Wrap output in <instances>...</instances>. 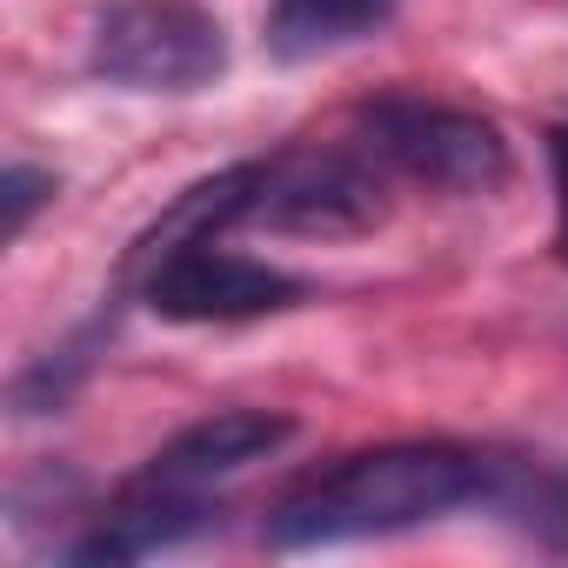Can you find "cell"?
Listing matches in <instances>:
<instances>
[{
	"instance_id": "cell-4",
	"label": "cell",
	"mask_w": 568,
	"mask_h": 568,
	"mask_svg": "<svg viewBox=\"0 0 568 568\" xmlns=\"http://www.w3.org/2000/svg\"><path fill=\"white\" fill-rule=\"evenodd\" d=\"M382 214H388V181L368 148L362 154L308 148L288 161H267L261 194L247 207V221H261L274 234H322V241L368 234V227H382Z\"/></svg>"
},
{
	"instance_id": "cell-9",
	"label": "cell",
	"mask_w": 568,
	"mask_h": 568,
	"mask_svg": "<svg viewBox=\"0 0 568 568\" xmlns=\"http://www.w3.org/2000/svg\"><path fill=\"white\" fill-rule=\"evenodd\" d=\"M388 14H395V0H274L267 48L281 61H322V54L368 41L375 28H388Z\"/></svg>"
},
{
	"instance_id": "cell-1",
	"label": "cell",
	"mask_w": 568,
	"mask_h": 568,
	"mask_svg": "<svg viewBox=\"0 0 568 568\" xmlns=\"http://www.w3.org/2000/svg\"><path fill=\"white\" fill-rule=\"evenodd\" d=\"M488 455L455 442H388L368 455H348L302 488H288L267 515V548H342L375 535H408L422 521H442L468 501H481Z\"/></svg>"
},
{
	"instance_id": "cell-10",
	"label": "cell",
	"mask_w": 568,
	"mask_h": 568,
	"mask_svg": "<svg viewBox=\"0 0 568 568\" xmlns=\"http://www.w3.org/2000/svg\"><path fill=\"white\" fill-rule=\"evenodd\" d=\"M481 508H495V515L515 521L521 535H541V541L568 548V475H555V468H541V462L488 455Z\"/></svg>"
},
{
	"instance_id": "cell-7",
	"label": "cell",
	"mask_w": 568,
	"mask_h": 568,
	"mask_svg": "<svg viewBox=\"0 0 568 568\" xmlns=\"http://www.w3.org/2000/svg\"><path fill=\"white\" fill-rule=\"evenodd\" d=\"M261 174H267V161H241V168H227V174L194 181L187 194H174V207H168V214H154V221L134 234V247H128L121 274L141 288V281H148L161 261H174V254H187V247L214 241V234H221V227H234V221H247V207H254V194H261Z\"/></svg>"
},
{
	"instance_id": "cell-2",
	"label": "cell",
	"mask_w": 568,
	"mask_h": 568,
	"mask_svg": "<svg viewBox=\"0 0 568 568\" xmlns=\"http://www.w3.org/2000/svg\"><path fill=\"white\" fill-rule=\"evenodd\" d=\"M88 68L128 94H201L227 68V34L201 0H114L94 21Z\"/></svg>"
},
{
	"instance_id": "cell-11",
	"label": "cell",
	"mask_w": 568,
	"mask_h": 568,
	"mask_svg": "<svg viewBox=\"0 0 568 568\" xmlns=\"http://www.w3.org/2000/svg\"><path fill=\"white\" fill-rule=\"evenodd\" d=\"M41 201H54V174L48 168H8V181H0V207H8V241H21L28 234V221H34V207Z\"/></svg>"
},
{
	"instance_id": "cell-12",
	"label": "cell",
	"mask_w": 568,
	"mask_h": 568,
	"mask_svg": "<svg viewBox=\"0 0 568 568\" xmlns=\"http://www.w3.org/2000/svg\"><path fill=\"white\" fill-rule=\"evenodd\" d=\"M548 161H555V187H561V241H568V128L548 134Z\"/></svg>"
},
{
	"instance_id": "cell-5",
	"label": "cell",
	"mask_w": 568,
	"mask_h": 568,
	"mask_svg": "<svg viewBox=\"0 0 568 568\" xmlns=\"http://www.w3.org/2000/svg\"><path fill=\"white\" fill-rule=\"evenodd\" d=\"M141 295L154 315L168 322H254V315H281V308H295L308 295V281L302 274H281L267 261H247V254H227L214 241L161 261L148 281H141Z\"/></svg>"
},
{
	"instance_id": "cell-3",
	"label": "cell",
	"mask_w": 568,
	"mask_h": 568,
	"mask_svg": "<svg viewBox=\"0 0 568 568\" xmlns=\"http://www.w3.org/2000/svg\"><path fill=\"white\" fill-rule=\"evenodd\" d=\"M362 148L442 194H495L508 181V141L495 121L468 114V108H442V101H415V94H388L375 108H362Z\"/></svg>"
},
{
	"instance_id": "cell-8",
	"label": "cell",
	"mask_w": 568,
	"mask_h": 568,
	"mask_svg": "<svg viewBox=\"0 0 568 568\" xmlns=\"http://www.w3.org/2000/svg\"><path fill=\"white\" fill-rule=\"evenodd\" d=\"M214 521V508L201 495H161V488H141L128 481L121 501L101 515L94 535L74 541V561H141V555H161V548H181L187 535H201Z\"/></svg>"
},
{
	"instance_id": "cell-6",
	"label": "cell",
	"mask_w": 568,
	"mask_h": 568,
	"mask_svg": "<svg viewBox=\"0 0 568 568\" xmlns=\"http://www.w3.org/2000/svg\"><path fill=\"white\" fill-rule=\"evenodd\" d=\"M288 435H295L288 415H267V408H221V415L181 428L134 481H141V488H161V495H201V501H207L221 481H234V475H247L254 462H267Z\"/></svg>"
}]
</instances>
